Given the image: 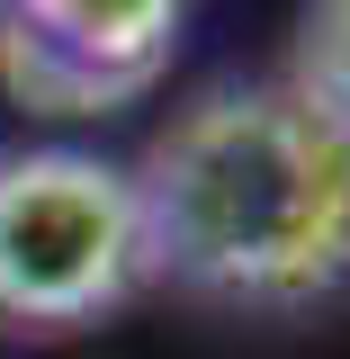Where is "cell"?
Returning a JSON list of instances; mask_svg holds the SVG:
<instances>
[{"mask_svg":"<svg viewBox=\"0 0 350 359\" xmlns=\"http://www.w3.org/2000/svg\"><path fill=\"white\" fill-rule=\"evenodd\" d=\"M126 189L144 278L189 297L288 314L350 269V135L288 81L198 99Z\"/></svg>","mask_w":350,"mask_h":359,"instance_id":"obj_1","label":"cell"},{"mask_svg":"<svg viewBox=\"0 0 350 359\" xmlns=\"http://www.w3.org/2000/svg\"><path fill=\"white\" fill-rule=\"evenodd\" d=\"M144 278L135 189L99 153H18L0 162V323L72 332Z\"/></svg>","mask_w":350,"mask_h":359,"instance_id":"obj_2","label":"cell"},{"mask_svg":"<svg viewBox=\"0 0 350 359\" xmlns=\"http://www.w3.org/2000/svg\"><path fill=\"white\" fill-rule=\"evenodd\" d=\"M171 0H0V81L27 117H108L171 72Z\"/></svg>","mask_w":350,"mask_h":359,"instance_id":"obj_3","label":"cell"},{"mask_svg":"<svg viewBox=\"0 0 350 359\" xmlns=\"http://www.w3.org/2000/svg\"><path fill=\"white\" fill-rule=\"evenodd\" d=\"M288 90L306 99L323 126L350 135V0L306 9V27H297V45H288Z\"/></svg>","mask_w":350,"mask_h":359,"instance_id":"obj_4","label":"cell"}]
</instances>
